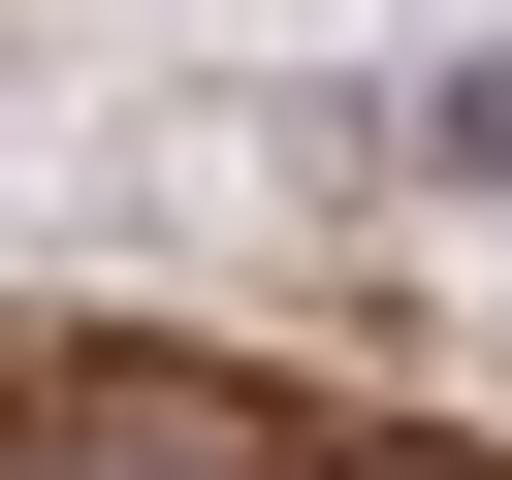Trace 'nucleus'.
Listing matches in <instances>:
<instances>
[{"label":"nucleus","mask_w":512,"mask_h":480,"mask_svg":"<svg viewBox=\"0 0 512 480\" xmlns=\"http://www.w3.org/2000/svg\"><path fill=\"white\" fill-rule=\"evenodd\" d=\"M416 160H448V192H512V64H448V96H416Z\"/></svg>","instance_id":"nucleus-1"}]
</instances>
